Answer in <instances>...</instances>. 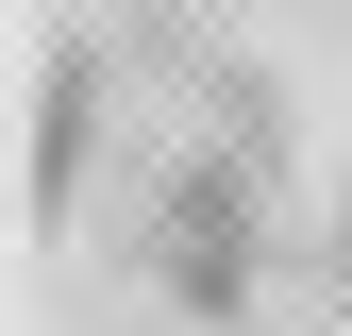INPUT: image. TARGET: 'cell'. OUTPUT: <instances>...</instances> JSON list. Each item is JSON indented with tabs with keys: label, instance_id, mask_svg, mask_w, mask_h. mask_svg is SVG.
Instances as JSON below:
<instances>
[{
	"label": "cell",
	"instance_id": "1",
	"mask_svg": "<svg viewBox=\"0 0 352 336\" xmlns=\"http://www.w3.org/2000/svg\"><path fill=\"white\" fill-rule=\"evenodd\" d=\"M252 269H269L252 252V151H185L151 185V286L185 319H252Z\"/></svg>",
	"mask_w": 352,
	"mask_h": 336
},
{
	"label": "cell",
	"instance_id": "2",
	"mask_svg": "<svg viewBox=\"0 0 352 336\" xmlns=\"http://www.w3.org/2000/svg\"><path fill=\"white\" fill-rule=\"evenodd\" d=\"M84 151H101V84H84V51H67L51 84H34V202H67Z\"/></svg>",
	"mask_w": 352,
	"mask_h": 336
}]
</instances>
